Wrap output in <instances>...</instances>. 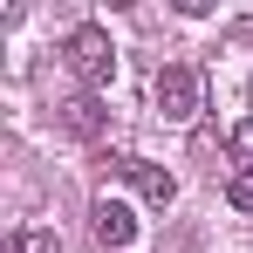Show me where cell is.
Listing matches in <instances>:
<instances>
[{"label": "cell", "instance_id": "obj_1", "mask_svg": "<svg viewBox=\"0 0 253 253\" xmlns=\"http://www.w3.org/2000/svg\"><path fill=\"white\" fill-rule=\"evenodd\" d=\"M62 55H69V69L83 76L89 89H103L110 76H117V42H110V28H96V21H83V28H69V42H62Z\"/></svg>", "mask_w": 253, "mask_h": 253}, {"label": "cell", "instance_id": "obj_2", "mask_svg": "<svg viewBox=\"0 0 253 253\" xmlns=\"http://www.w3.org/2000/svg\"><path fill=\"white\" fill-rule=\"evenodd\" d=\"M151 103H158V117L165 124H192L199 110H206V83H199V69H158V83H151Z\"/></svg>", "mask_w": 253, "mask_h": 253}, {"label": "cell", "instance_id": "obj_3", "mask_svg": "<svg viewBox=\"0 0 253 253\" xmlns=\"http://www.w3.org/2000/svg\"><path fill=\"white\" fill-rule=\"evenodd\" d=\"M110 171H117V178H130V185L144 192V206H158V212L178 199V178H171L165 165H144V158H110Z\"/></svg>", "mask_w": 253, "mask_h": 253}, {"label": "cell", "instance_id": "obj_4", "mask_svg": "<svg viewBox=\"0 0 253 253\" xmlns=\"http://www.w3.org/2000/svg\"><path fill=\"white\" fill-rule=\"evenodd\" d=\"M89 233L117 253V247H130V240H137V212H130L124 199H110V192H103V199L89 206Z\"/></svg>", "mask_w": 253, "mask_h": 253}, {"label": "cell", "instance_id": "obj_5", "mask_svg": "<svg viewBox=\"0 0 253 253\" xmlns=\"http://www.w3.org/2000/svg\"><path fill=\"white\" fill-rule=\"evenodd\" d=\"M55 117H62L69 137H96V130H103V103H96V96H69V103H55Z\"/></svg>", "mask_w": 253, "mask_h": 253}, {"label": "cell", "instance_id": "obj_6", "mask_svg": "<svg viewBox=\"0 0 253 253\" xmlns=\"http://www.w3.org/2000/svg\"><path fill=\"white\" fill-rule=\"evenodd\" d=\"M0 253H62V240L42 233V226H21V233H7V247H0Z\"/></svg>", "mask_w": 253, "mask_h": 253}, {"label": "cell", "instance_id": "obj_7", "mask_svg": "<svg viewBox=\"0 0 253 253\" xmlns=\"http://www.w3.org/2000/svg\"><path fill=\"white\" fill-rule=\"evenodd\" d=\"M226 206H233V212H253V171H233V178H226Z\"/></svg>", "mask_w": 253, "mask_h": 253}, {"label": "cell", "instance_id": "obj_8", "mask_svg": "<svg viewBox=\"0 0 253 253\" xmlns=\"http://www.w3.org/2000/svg\"><path fill=\"white\" fill-rule=\"evenodd\" d=\"M226 151H233L240 165H253V124H233V137H226Z\"/></svg>", "mask_w": 253, "mask_h": 253}]
</instances>
